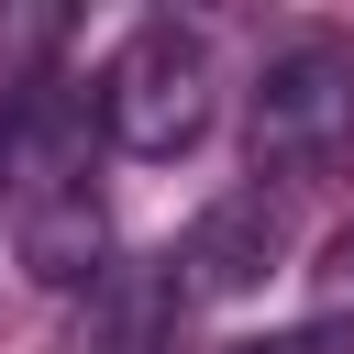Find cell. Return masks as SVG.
<instances>
[{"label": "cell", "instance_id": "obj_1", "mask_svg": "<svg viewBox=\"0 0 354 354\" xmlns=\"http://www.w3.org/2000/svg\"><path fill=\"white\" fill-rule=\"evenodd\" d=\"M88 100H100V133H111L122 155H188V144L210 133L221 77H210V44H199L188 22H144V33L111 44V66H100Z\"/></svg>", "mask_w": 354, "mask_h": 354}, {"label": "cell", "instance_id": "obj_2", "mask_svg": "<svg viewBox=\"0 0 354 354\" xmlns=\"http://www.w3.org/2000/svg\"><path fill=\"white\" fill-rule=\"evenodd\" d=\"M343 155H354V44L310 22L254 77V166H277L299 188V177H332Z\"/></svg>", "mask_w": 354, "mask_h": 354}, {"label": "cell", "instance_id": "obj_3", "mask_svg": "<svg viewBox=\"0 0 354 354\" xmlns=\"http://www.w3.org/2000/svg\"><path fill=\"white\" fill-rule=\"evenodd\" d=\"M277 266H288V188H232V199H210V210L188 221V243H177L188 299H243V288H266Z\"/></svg>", "mask_w": 354, "mask_h": 354}, {"label": "cell", "instance_id": "obj_4", "mask_svg": "<svg viewBox=\"0 0 354 354\" xmlns=\"http://www.w3.org/2000/svg\"><path fill=\"white\" fill-rule=\"evenodd\" d=\"M77 354H188V277L166 266H100L77 310Z\"/></svg>", "mask_w": 354, "mask_h": 354}, {"label": "cell", "instance_id": "obj_5", "mask_svg": "<svg viewBox=\"0 0 354 354\" xmlns=\"http://www.w3.org/2000/svg\"><path fill=\"white\" fill-rule=\"evenodd\" d=\"M11 254H22V277H44V288H100V266H111V210L88 199V177H77V188H22Z\"/></svg>", "mask_w": 354, "mask_h": 354}, {"label": "cell", "instance_id": "obj_6", "mask_svg": "<svg viewBox=\"0 0 354 354\" xmlns=\"http://www.w3.org/2000/svg\"><path fill=\"white\" fill-rule=\"evenodd\" d=\"M310 288H321V321H343V332H354V221H332V243H321Z\"/></svg>", "mask_w": 354, "mask_h": 354}, {"label": "cell", "instance_id": "obj_7", "mask_svg": "<svg viewBox=\"0 0 354 354\" xmlns=\"http://www.w3.org/2000/svg\"><path fill=\"white\" fill-rule=\"evenodd\" d=\"M243 354H354V332H343V321H299V332H266V343H243Z\"/></svg>", "mask_w": 354, "mask_h": 354}]
</instances>
